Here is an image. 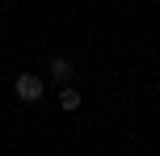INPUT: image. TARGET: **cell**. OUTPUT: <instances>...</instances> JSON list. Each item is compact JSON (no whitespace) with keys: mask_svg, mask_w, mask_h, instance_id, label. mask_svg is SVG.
<instances>
[{"mask_svg":"<svg viewBox=\"0 0 160 156\" xmlns=\"http://www.w3.org/2000/svg\"><path fill=\"white\" fill-rule=\"evenodd\" d=\"M51 76H55V80H72V59H63V55H59V59H51Z\"/></svg>","mask_w":160,"mask_h":156,"instance_id":"obj_2","label":"cell"},{"mask_svg":"<svg viewBox=\"0 0 160 156\" xmlns=\"http://www.w3.org/2000/svg\"><path fill=\"white\" fill-rule=\"evenodd\" d=\"M59 106H63V110H80V93L72 89V84H63V89H59Z\"/></svg>","mask_w":160,"mask_h":156,"instance_id":"obj_3","label":"cell"},{"mask_svg":"<svg viewBox=\"0 0 160 156\" xmlns=\"http://www.w3.org/2000/svg\"><path fill=\"white\" fill-rule=\"evenodd\" d=\"M13 89H17V97H21L25 106H34V101H42V76H34V72H21Z\"/></svg>","mask_w":160,"mask_h":156,"instance_id":"obj_1","label":"cell"}]
</instances>
